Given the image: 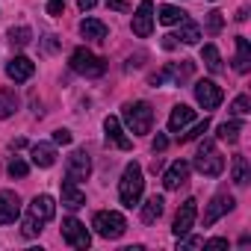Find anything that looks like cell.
Instances as JSON below:
<instances>
[{"mask_svg":"<svg viewBox=\"0 0 251 251\" xmlns=\"http://www.w3.org/2000/svg\"><path fill=\"white\" fill-rule=\"evenodd\" d=\"M201 245H204V242H201V239H198V236H195V239H189V242H186V248H201Z\"/></svg>","mask_w":251,"mask_h":251,"instance_id":"cell-43","label":"cell"},{"mask_svg":"<svg viewBox=\"0 0 251 251\" xmlns=\"http://www.w3.org/2000/svg\"><path fill=\"white\" fill-rule=\"evenodd\" d=\"M18 109V95L12 89H0V118H9Z\"/></svg>","mask_w":251,"mask_h":251,"instance_id":"cell-26","label":"cell"},{"mask_svg":"<svg viewBox=\"0 0 251 251\" xmlns=\"http://www.w3.org/2000/svg\"><path fill=\"white\" fill-rule=\"evenodd\" d=\"M233 204H236V201H233L230 195H225V192H222V195H216V198L207 204V210H204V227L216 225L225 213H230V210H233Z\"/></svg>","mask_w":251,"mask_h":251,"instance_id":"cell-14","label":"cell"},{"mask_svg":"<svg viewBox=\"0 0 251 251\" xmlns=\"http://www.w3.org/2000/svg\"><path fill=\"white\" fill-rule=\"evenodd\" d=\"M62 204L68 207V210H80L83 204H86V192L77 186V180H71V177H65L62 180Z\"/></svg>","mask_w":251,"mask_h":251,"instance_id":"cell-19","label":"cell"},{"mask_svg":"<svg viewBox=\"0 0 251 251\" xmlns=\"http://www.w3.org/2000/svg\"><path fill=\"white\" fill-rule=\"evenodd\" d=\"M195 100H198L204 109H216V106L225 100V92H222V86H216L213 80H198V83H195Z\"/></svg>","mask_w":251,"mask_h":251,"instance_id":"cell-9","label":"cell"},{"mask_svg":"<svg viewBox=\"0 0 251 251\" xmlns=\"http://www.w3.org/2000/svg\"><path fill=\"white\" fill-rule=\"evenodd\" d=\"M62 239H65L71 248H89V242H92L86 225H83L80 219H74V216H68V219L62 222Z\"/></svg>","mask_w":251,"mask_h":251,"instance_id":"cell-7","label":"cell"},{"mask_svg":"<svg viewBox=\"0 0 251 251\" xmlns=\"http://www.w3.org/2000/svg\"><path fill=\"white\" fill-rule=\"evenodd\" d=\"M30 216H33V219H39L42 225H45V222H50V219L56 216V201H53L50 195H36V198L30 201Z\"/></svg>","mask_w":251,"mask_h":251,"instance_id":"cell-17","label":"cell"},{"mask_svg":"<svg viewBox=\"0 0 251 251\" xmlns=\"http://www.w3.org/2000/svg\"><path fill=\"white\" fill-rule=\"evenodd\" d=\"M175 45H177V42H175V36H166V39H163V48H166V50H172Z\"/></svg>","mask_w":251,"mask_h":251,"instance_id":"cell-41","label":"cell"},{"mask_svg":"<svg viewBox=\"0 0 251 251\" xmlns=\"http://www.w3.org/2000/svg\"><path fill=\"white\" fill-rule=\"evenodd\" d=\"M133 33L139 39H148L154 33V3L151 0H142L136 6V15H133Z\"/></svg>","mask_w":251,"mask_h":251,"instance_id":"cell-10","label":"cell"},{"mask_svg":"<svg viewBox=\"0 0 251 251\" xmlns=\"http://www.w3.org/2000/svg\"><path fill=\"white\" fill-rule=\"evenodd\" d=\"M92 227L103 239H118V236H124V230H127V222H124V216L118 210H100V213H95Z\"/></svg>","mask_w":251,"mask_h":251,"instance_id":"cell-3","label":"cell"},{"mask_svg":"<svg viewBox=\"0 0 251 251\" xmlns=\"http://www.w3.org/2000/svg\"><path fill=\"white\" fill-rule=\"evenodd\" d=\"M233 68L239 74H245L251 68V45L245 36H236V56H233Z\"/></svg>","mask_w":251,"mask_h":251,"instance_id":"cell-21","label":"cell"},{"mask_svg":"<svg viewBox=\"0 0 251 251\" xmlns=\"http://www.w3.org/2000/svg\"><path fill=\"white\" fill-rule=\"evenodd\" d=\"M68 65H71L74 74H83V77H100V74L106 71V62H103L100 56H95L89 48H77V50L71 53Z\"/></svg>","mask_w":251,"mask_h":251,"instance_id":"cell-4","label":"cell"},{"mask_svg":"<svg viewBox=\"0 0 251 251\" xmlns=\"http://www.w3.org/2000/svg\"><path fill=\"white\" fill-rule=\"evenodd\" d=\"M27 172H30V166H27L24 160L15 157V160L9 163V175H12V177H27Z\"/></svg>","mask_w":251,"mask_h":251,"instance_id":"cell-34","label":"cell"},{"mask_svg":"<svg viewBox=\"0 0 251 251\" xmlns=\"http://www.w3.org/2000/svg\"><path fill=\"white\" fill-rule=\"evenodd\" d=\"M201 59H204V65H207L213 74L222 71V56H219V48H216V45H204V48H201Z\"/></svg>","mask_w":251,"mask_h":251,"instance_id":"cell-27","label":"cell"},{"mask_svg":"<svg viewBox=\"0 0 251 251\" xmlns=\"http://www.w3.org/2000/svg\"><path fill=\"white\" fill-rule=\"evenodd\" d=\"M204 248H210V251H219V248H227V239H210V242H204Z\"/></svg>","mask_w":251,"mask_h":251,"instance_id":"cell-38","label":"cell"},{"mask_svg":"<svg viewBox=\"0 0 251 251\" xmlns=\"http://www.w3.org/2000/svg\"><path fill=\"white\" fill-rule=\"evenodd\" d=\"M21 216V198L15 189H3L0 192V225H12Z\"/></svg>","mask_w":251,"mask_h":251,"instance_id":"cell-11","label":"cell"},{"mask_svg":"<svg viewBox=\"0 0 251 251\" xmlns=\"http://www.w3.org/2000/svg\"><path fill=\"white\" fill-rule=\"evenodd\" d=\"M124 124H127V130L136 133V136L151 133V124H154V109H151V103H145V100L124 103Z\"/></svg>","mask_w":251,"mask_h":251,"instance_id":"cell-2","label":"cell"},{"mask_svg":"<svg viewBox=\"0 0 251 251\" xmlns=\"http://www.w3.org/2000/svg\"><path fill=\"white\" fill-rule=\"evenodd\" d=\"M53 145H71V133L68 130H56L53 133Z\"/></svg>","mask_w":251,"mask_h":251,"instance_id":"cell-37","label":"cell"},{"mask_svg":"<svg viewBox=\"0 0 251 251\" xmlns=\"http://www.w3.org/2000/svg\"><path fill=\"white\" fill-rule=\"evenodd\" d=\"M192 121H195V109L186 106V103H177V106L172 109V115H169V130L180 136L183 127H186V124H192Z\"/></svg>","mask_w":251,"mask_h":251,"instance_id":"cell-18","label":"cell"},{"mask_svg":"<svg viewBox=\"0 0 251 251\" xmlns=\"http://www.w3.org/2000/svg\"><path fill=\"white\" fill-rule=\"evenodd\" d=\"M80 33H83V39L103 42V39H106V24L98 21V18H83V21H80Z\"/></svg>","mask_w":251,"mask_h":251,"instance_id":"cell-22","label":"cell"},{"mask_svg":"<svg viewBox=\"0 0 251 251\" xmlns=\"http://www.w3.org/2000/svg\"><path fill=\"white\" fill-rule=\"evenodd\" d=\"M103 130H106V142H109V145H115L118 151H130V139L124 136V130H121V121H118L115 115H106V121H103Z\"/></svg>","mask_w":251,"mask_h":251,"instance_id":"cell-15","label":"cell"},{"mask_svg":"<svg viewBox=\"0 0 251 251\" xmlns=\"http://www.w3.org/2000/svg\"><path fill=\"white\" fill-rule=\"evenodd\" d=\"M95 3H98V0H77V6H80L83 12H89V9H92Z\"/></svg>","mask_w":251,"mask_h":251,"instance_id":"cell-40","label":"cell"},{"mask_svg":"<svg viewBox=\"0 0 251 251\" xmlns=\"http://www.w3.org/2000/svg\"><path fill=\"white\" fill-rule=\"evenodd\" d=\"M192 71H195V68H192V62H189V59H183L180 65H175V62H172V65H166L163 71L151 74V86H163L166 80H172L175 86H180V83H186V80L192 77Z\"/></svg>","mask_w":251,"mask_h":251,"instance_id":"cell-6","label":"cell"},{"mask_svg":"<svg viewBox=\"0 0 251 251\" xmlns=\"http://www.w3.org/2000/svg\"><path fill=\"white\" fill-rule=\"evenodd\" d=\"M230 109H233V115H248V112H251V100H248L245 95H239V98H233Z\"/></svg>","mask_w":251,"mask_h":251,"instance_id":"cell-33","label":"cell"},{"mask_svg":"<svg viewBox=\"0 0 251 251\" xmlns=\"http://www.w3.org/2000/svg\"><path fill=\"white\" fill-rule=\"evenodd\" d=\"M166 145H169L166 136H157V139H154V151H166Z\"/></svg>","mask_w":251,"mask_h":251,"instance_id":"cell-39","label":"cell"},{"mask_svg":"<svg viewBox=\"0 0 251 251\" xmlns=\"http://www.w3.org/2000/svg\"><path fill=\"white\" fill-rule=\"evenodd\" d=\"M142 192H145L142 166H139V163H127V166H124V175H121V180H118V198H121V204H124V207H133V204H139Z\"/></svg>","mask_w":251,"mask_h":251,"instance_id":"cell-1","label":"cell"},{"mask_svg":"<svg viewBox=\"0 0 251 251\" xmlns=\"http://www.w3.org/2000/svg\"><path fill=\"white\" fill-rule=\"evenodd\" d=\"M160 24H166V27H172V24H180L183 18H186V12L180 9V6H160Z\"/></svg>","mask_w":251,"mask_h":251,"instance_id":"cell-29","label":"cell"},{"mask_svg":"<svg viewBox=\"0 0 251 251\" xmlns=\"http://www.w3.org/2000/svg\"><path fill=\"white\" fill-rule=\"evenodd\" d=\"M33 163L39 166V169H50L53 163H56V145H50V142H39V145H33Z\"/></svg>","mask_w":251,"mask_h":251,"instance_id":"cell-20","label":"cell"},{"mask_svg":"<svg viewBox=\"0 0 251 251\" xmlns=\"http://www.w3.org/2000/svg\"><path fill=\"white\" fill-rule=\"evenodd\" d=\"M30 39H33L30 27H12V30H9V42H12V45H18V48H24Z\"/></svg>","mask_w":251,"mask_h":251,"instance_id":"cell-30","label":"cell"},{"mask_svg":"<svg viewBox=\"0 0 251 251\" xmlns=\"http://www.w3.org/2000/svg\"><path fill=\"white\" fill-rule=\"evenodd\" d=\"M92 175V160H89V154L86 151H74L71 157H68V166H65V177H71V180H86Z\"/></svg>","mask_w":251,"mask_h":251,"instance_id":"cell-12","label":"cell"},{"mask_svg":"<svg viewBox=\"0 0 251 251\" xmlns=\"http://www.w3.org/2000/svg\"><path fill=\"white\" fill-rule=\"evenodd\" d=\"M195 216H198V201H195V198H186V201L180 204L177 216H175V225H172V230H175V236H177V239H180V236H186V233L192 230Z\"/></svg>","mask_w":251,"mask_h":251,"instance_id":"cell-8","label":"cell"},{"mask_svg":"<svg viewBox=\"0 0 251 251\" xmlns=\"http://www.w3.org/2000/svg\"><path fill=\"white\" fill-rule=\"evenodd\" d=\"M230 175H233V183H236V186H245V183H248V160H245L242 154L233 157V163H230Z\"/></svg>","mask_w":251,"mask_h":251,"instance_id":"cell-25","label":"cell"},{"mask_svg":"<svg viewBox=\"0 0 251 251\" xmlns=\"http://www.w3.org/2000/svg\"><path fill=\"white\" fill-rule=\"evenodd\" d=\"M62 9H65V0H48V15H62Z\"/></svg>","mask_w":251,"mask_h":251,"instance_id":"cell-36","label":"cell"},{"mask_svg":"<svg viewBox=\"0 0 251 251\" xmlns=\"http://www.w3.org/2000/svg\"><path fill=\"white\" fill-rule=\"evenodd\" d=\"M175 39H180L183 45H195V42L201 39V27H198L195 21L183 18V21H180V36H175Z\"/></svg>","mask_w":251,"mask_h":251,"instance_id":"cell-24","label":"cell"},{"mask_svg":"<svg viewBox=\"0 0 251 251\" xmlns=\"http://www.w3.org/2000/svg\"><path fill=\"white\" fill-rule=\"evenodd\" d=\"M207 130H210V121L204 118V121H198V124H195L189 133H183V136H180V142H192V139H198V136H201V133H207Z\"/></svg>","mask_w":251,"mask_h":251,"instance_id":"cell-32","label":"cell"},{"mask_svg":"<svg viewBox=\"0 0 251 251\" xmlns=\"http://www.w3.org/2000/svg\"><path fill=\"white\" fill-rule=\"evenodd\" d=\"M186 180H189V163H183V160L172 163L166 169V175H163V186L166 189H180Z\"/></svg>","mask_w":251,"mask_h":251,"instance_id":"cell-16","label":"cell"},{"mask_svg":"<svg viewBox=\"0 0 251 251\" xmlns=\"http://www.w3.org/2000/svg\"><path fill=\"white\" fill-rule=\"evenodd\" d=\"M195 169L204 175V177H219L222 172H225V157L216 151V142H204L201 148H198V154H195Z\"/></svg>","mask_w":251,"mask_h":251,"instance_id":"cell-5","label":"cell"},{"mask_svg":"<svg viewBox=\"0 0 251 251\" xmlns=\"http://www.w3.org/2000/svg\"><path fill=\"white\" fill-rule=\"evenodd\" d=\"M207 30H210V33H219V30H222V12H210V18H207Z\"/></svg>","mask_w":251,"mask_h":251,"instance_id":"cell-35","label":"cell"},{"mask_svg":"<svg viewBox=\"0 0 251 251\" xmlns=\"http://www.w3.org/2000/svg\"><path fill=\"white\" fill-rule=\"evenodd\" d=\"M33 74H36V62L27 59V56H12L6 62V77L15 80V83H27Z\"/></svg>","mask_w":251,"mask_h":251,"instance_id":"cell-13","label":"cell"},{"mask_svg":"<svg viewBox=\"0 0 251 251\" xmlns=\"http://www.w3.org/2000/svg\"><path fill=\"white\" fill-rule=\"evenodd\" d=\"M21 233H24V236H39V233H42V222H39V219H33V216L27 213V219H24V227H21Z\"/></svg>","mask_w":251,"mask_h":251,"instance_id":"cell-31","label":"cell"},{"mask_svg":"<svg viewBox=\"0 0 251 251\" xmlns=\"http://www.w3.org/2000/svg\"><path fill=\"white\" fill-rule=\"evenodd\" d=\"M163 207H166V201H163L160 195H151V198L142 204V222H145V225H154V222L163 216Z\"/></svg>","mask_w":251,"mask_h":251,"instance_id":"cell-23","label":"cell"},{"mask_svg":"<svg viewBox=\"0 0 251 251\" xmlns=\"http://www.w3.org/2000/svg\"><path fill=\"white\" fill-rule=\"evenodd\" d=\"M239 133H242V121H236V118L219 124V139H222V142H236Z\"/></svg>","mask_w":251,"mask_h":251,"instance_id":"cell-28","label":"cell"},{"mask_svg":"<svg viewBox=\"0 0 251 251\" xmlns=\"http://www.w3.org/2000/svg\"><path fill=\"white\" fill-rule=\"evenodd\" d=\"M106 6H112V9H124V0H106Z\"/></svg>","mask_w":251,"mask_h":251,"instance_id":"cell-42","label":"cell"}]
</instances>
